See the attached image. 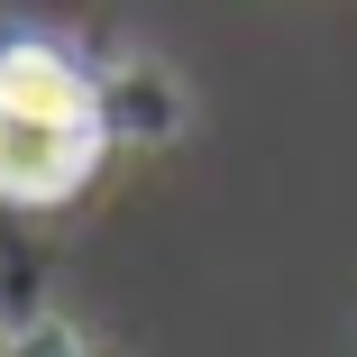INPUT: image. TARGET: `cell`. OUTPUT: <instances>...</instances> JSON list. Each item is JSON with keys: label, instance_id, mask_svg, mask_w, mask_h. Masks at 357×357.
Masks as SVG:
<instances>
[{"label": "cell", "instance_id": "cell-1", "mask_svg": "<svg viewBox=\"0 0 357 357\" xmlns=\"http://www.w3.org/2000/svg\"><path fill=\"white\" fill-rule=\"evenodd\" d=\"M101 165V119L0 110V202H64Z\"/></svg>", "mask_w": 357, "mask_h": 357}, {"label": "cell", "instance_id": "cell-2", "mask_svg": "<svg viewBox=\"0 0 357 357\" xmlns=\"http://www.w3.org/2000/svg\"><path fill=\"white\" fill-rule=\"evenodd\" d=\"M0 110H37V119H101V83L74 55H55L37 37L0 46Z\"/></svg>", "mask_w": 357, "mask_h": 357}]
</instances>
